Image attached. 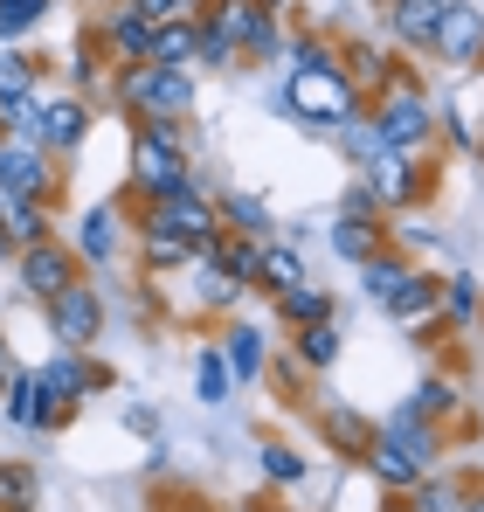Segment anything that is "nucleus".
Returning <instances> with one entry per match:
<instances>
[{
	"label": "nucleus",
	"mask_w": 484,
	"mask_h": 512,
	"mask_svg": "<svg viewBox=\"0 0 484 512\" xmlns=\"http://www.w3.org/2000/svg\"><path fill=\"white\" fill-rule=\"evenodd\" d=\"M7 256H14V243H7V229H0V263H7Z\"/></svg>",
	"instance_id": "obj_41"
},
{
	"label": "nucleus",
	"mask_w": 484,
	"mask_h": 512,
	"mask_svg": "<svg viewBox=\"0 0 484 512\" xmlns=\"http://www.w3.org/2000/svg\"><path fill=\"white\" fill-rule=\"evenodd\" d=\"M14 381V360H7V340H0V388Z\"/></svg>",
	"instance_id": "obj_39"
},
{
	"label": "nucleus",
	"mask_w": 484,
	"mask_h": 512,
	"mask_svg": "<svg viewBox=\"0 0 484 512\" xmlns=\"http://www.w3.org/2000/svg\"><path fill=\"white\" fill-rule=\"evenodd\" d=\"M298 360H305V367H332V360H339V326H332V319L298 326Z\"/></svg>",
	"instance_id": "obj_25"
},
{
	"label": "nucleus",
	"mask_w": 484,
	"mask_h": 512,
	"mask_svg": "<svg viewBox=\"0 0 484 512\" xmlns=\"http://www.w3.org/2000/svg\"><path fill=\"white\" fill-rule=\"evenodd\" d=\"M229 374H236V381H256V374H263V333H256V326H236V333H229Z\"/></svg>",
	"instance_id": "obj_26"
},
{
	"label": "nucleus",
	"mask_w": 484,
	"mask_h": 512,
	"mask_svg": "<svg viewBox=\"0 0 484 512\" xmlns=\"http://www.w3.org/2000/svg\"><path fill=\"white\" fill-rule=\"evenodd\" d=\"M21 284H28V298H56V291H70L77 284V256L63 250V243H28L21 250Z\"/></svg>",
	"instance_id": "obj_7"
},
{
	"label": "nucleus",
	"mask_w": 484,
	"mask_h": 512,
	"mask_svg": "<svg viewBox=\"0 0 484 512\" xmlns=\"http://www.w3.org/2000/svg\"><path fill=\"white\" fill-rule=\"evenodd\" d=\"M256 284H263V291H277V298H284V291H298V284H305V263H298V250L263 243V250H256Z\"/></svg>",
	"instance_id": "obj_17"
},
{
	"label": "nucleus",
	"mask_w": 484,
	"mask_h": 512,
	"mask_svg": "<svg viewBox=\"0 0 484 512\" xmlns=\"http://www.w3.org/2000/svg\"><path fill=\"white\" fill-rule=\"evenodd\" d=\"M0 499H7V512H28V499H35V478L7 464V471H0Z\"/></svg>",
	"instance_id": "obj_37"
},
{
	"label": "nucleus",
	"mask_w": 484,
	"mask_h": 512,
	"mask_svg": "<svg viewBox=\"0 0 484 512\" xmlns=\"http://www.w3.org/2000/svg\"><path fill=\"white\" fill-rule=\"evenodd\" d=\"M146 35H153V28H146L132 7H125V14H111V28H104V42H111L125 63H146Z\"/></svg>",
	"instance_id": "obj_24"
},
{
	"label": "nucleus",
	"mask_w": 484,
	"mask_h": 512,
	"mask_svg": "<svg viewBox=\"0 0 484 512\" xmlns=\"http://www.w3.org/2000/svg\"><path fill=\"white\" fill-rule=\"evenodd\" d=\"M49 319H56L63 353H90L97 326H104V298H97L90 284H70V291H56V298H49Z\"/></svg>",
	"instance_id": "obj_5"
},
{
	"label": "nucleus",
	"mask_w": 484,
	"mask_h": 512,
	"mask_svg": "<svg viewBox=\"0 0 484 512\" xmlns=\"http://www.w3.org/2000/svg\"><path fill=\"white\" fill-rule=\"evenodd\" d=\"M173 7H180V0H132V14H139L146 28H160V21H173Z\"/></svg>",
	"instance_id": "obj_38"
},
{
	"label": "nucleus",
	"mask_w": 484,
	"mask_h": 512,
	"mask_svg": "<svg viewBox=\"0 0 484 512\" xmlns=\"http://www.w3.org/2000/svg\"><path fill=\"white\" fill-rule=\"evenodd\" d=\"M194 243H180V236H173V229H153V222H146V263H153V270H173V263H194Z\"/></svg>",
	"instance_id": "obj_27"
},
{
	"label": "nucleus",
	"mask_w": 484,
	"mask_h": 512,
	"mask_svg": "<svg viewBox=\"0 0 484 512\" xmlns=\"http://www.w3.org/2000/svg\"><path fill=\"white\" fill-rule=\"evenodd\" d=\"M215 215H222L229 229H242V236H263V222H270V208H263L256 194H229V201H222Z\"/></svg>",
	"instance_id": "obj_28"
},
{
	"label": "nucleus",
	"mask_w": 484,
	"mask_h": 512,
	"mask_svg": "<svg viewBox=\"0 0 484 512\" xmlns=\"http://www.w3.org/2000/svg\"><path fill=\"white\" fill-rule=\"evenodd\" d=\"M35 146H49V153H70V146H83V104H49L42 118H35Z\"/></svg>",
	"instance_id": "obj_15"
},
{
	"label": "nucleus",
	"mask_w": 484,
	"mask_h": 512,
	"mask_svg": "<svg viewBox=\"0 0 484 512\" xmlns=\"http://www.w3.org/2000/svg\"><path fill=\"white\" fill-rule=\"evenodd\" d=\"M153 229H173L180 243H194L201 256L222 250V215H215V201H201V187H180V194L153 201Z\"/></svg>",
	"instance_id": "obj_3"
},
{
	"label": "nucleus",
	"mask_w": 484,
	"mask_h": 512,
	"mask_svg": "<svg viewBox=\"0 0 484 512\" xmlns=\"http://www.w3.org/2000/svg\"><path fill=\"white\" fill-rule=\"evenodd\" d=\"M194 49H201V21H180V14L146 35V63H153V70H187Z\"/></svg>",
	"instance_id": "obj_12"
},
{
	"label": "nucleus",
	"mask_w": 484,
	"mask_h": 512,
	"mask_svg": "<svg viewBox=\"0 0 484 512\" xmlns=\"http://www.w3.org/2000/svg\"><path fill=\"white\" fill-rule=\"evenodd\" d=\"M332 250L346 256V263H367V256L381 250V229H374V215H339V222H332Z\"/></svg>",
	"instance_id": "obj_20"
},
{
	"label": "nucleus",
	"mask_w": 484,
	"mask_h": 512,
	"mask_svg": "<svg viewBox=\"0 0 484 512\" xmlns=\"http://www.w3.org/2000/svg\"><path fill=\"white\" fill-rule=\"evenodd\" d=\"M229 381H236V374H229V360H222L215 346H201V367H194V388H201V402H222V395H229Z\"/></svg>",
	"instance_id": "obj_29"
},
{
	"label": "nucleus",
	"mask_w": 484,
	"mask_h": 512,
	"mask_svg": "<svg viewBox=\"0 0 484 512\" xmlns=\"http://www.w3.org/2000/svg\"><path fill=\"white\" fill-rule=\"evenodd\" d=\"M63 416H70V409L49 395L42 374H14V381H7V423L14 429H56Z\"/></svg>",
	"instance_id": "obj_8"
},
{
	"label": "nucleus",
	"mask_w": 484,
	"mask_h": 512,
	"mask_svg": "<svg viewBox=\"0 0 484 512\" xmlns=\"http://www.w3.org/2000/svg\"><path fill=\"white\" fill-rule=\"evenodd\" d=\"M14 97H35V63L0 56V104H14Z\"/></svg>",
	"instance_id": "obj_33"
},
{
	"label": "nucleus",
	"mask_w": 484,
	"mask_h": 512,
	"mask_svg": "<svg viewBox=\"0 0 484 512\" xmlns=\"http://www.w3.org/2000/svg\"><path fill=\"white\" fill-rule=\"evenodd\" d=\"M325 429H332L339 450H360V457H367V423H360L353 409H325Z\"/></svg>",
	"instance_id": "obj_34"
},
{
	"label": "nucleus",
	"mask_w": 484,
	"mask_h": 512,
	"mask_svg": "<svg viewBox=\"0 0 484 512\" xmlns=\"http://www.w3.org/2000/svg\"><path fill=\"white\" fill-rule=\"evenodd\" d=\"M443 63H478V49H484V14L478 7H443V21H436V42H429Z\"/></svg>",
	"instance_id": "obj_10"
},
{
	"label": "nucleus",
	"mask_w": 484,
	"mask_h": 512,
	"mask_svg": "<svg viewBox=\"0 0 484 512\" xmlns=\"http://www.w3.org/2000/svg\"><path fill=\"white\" fill-rule=\"evenodd\" d=\"M284 104H291V118H305L312 132H332V125L353 118V84H346V70L332 63V49H319V42L298 49V70H291V84H284Z\"/></svg>",
	"instance_id": "obj_1"
},
{
	"label": "nucleus",
	"mask_w": 484,
	"mask_h": 512,
	"mask_svg": "<svg viewBox=\"0 0 484 512\" xmlns=\"http://www.w3.org/2000/svg\"><path fill=\"white\" fill-rule=\"evenodd\" d=\"M0 194H7V201H35V194H49V160H42L35 139L0 146Z\"/></svg>",
	"instance_id": "obj_9"
},
{
	"label": "nucleus",
	"mask_w": 484,
	"mask_h": 512,
	"mask_svg": "<svg viewBox=\"0 0 484 512\" xmlns=\"http://www.w3.org/2000/svg\"><path fill=\"white\" fill-rule=\"evenodd\" d=\"M77 250L90 256V263H104V256L118 250V215H111V208H90L77 222Z\"/></svg>",
	"instance_id": "obj_21"
},
{
	"label": "nucleus",
	"mask_w": 484,
	"mask_h": 512,
	"mask_svg": "<svg viewBox=\"0 0 484 512\" xmlns=\"http://www.w3.org/2000/svg\"><path fill=\"white\" fill-rule=\"evenodd\" d=\"M132 173H139V187L166 201V194H180V187H194L187 180V139H180V118H146V132H139V146H132Z\"/></svg>",
	"instance_id": "obj_2"
},
{
	"label": "nucleus",
	"mask_w": 484,
	"mask_h": 512,
	"mask_svg": "<svg viewBox=\"0 0 484 512\" xmlns=\"http://www.w3.org/2000/svg\"><path fill=\"white\" fill-rule=\"evenodd\" d=\"M263 471H270L277 485H298V478H305V457L284 450V443H263Z\"/></svg>",
	"instance_id": "obj_36"
},
{
	"label": "nucleus",
	"mask_w": 484,
	"mask_h": 512,
	"mask_svg": "<svg viewBox=\"0 0 484 512\" xmlns=\"http://www.w3.org/2000/svg\"><path fill=\"white\" fill-rule=\"evenodd\" d=\"M194 298H201V305H236L242 284L215 263V256H194Z\"/></svg>",
	"instance_id": "obj_22"
},
{
	"label": "nucleus",
	"mask_w": 484,
	"mask_h": 512,
	"mask_svg": "<svg viewBox=\"0 0 484 512\" xmlns=\"http://www.w3.org/2000/svg\"><path fill=\"white\" fill-rule=\"evenodd\" d=\"M443 7H450V0H395V7H388V14H395V35L429 49V42H436V21H443Z\"/></svg>",
	"instance_id": "obj_18"
},
{
	"label": "nucleus",
	"mask_w": 484,
	"mask_h": 512,
	"mask_svg": "<svg viewBox=\"0 0 484 512\" xmlns=\"http://www.w3.org/2000/svg\"><path fill=\"white\" fill-rule=\"evenodd\" d=\"M374 125H381V139H388L395 153H415V146L429 139V97H422V90H388V104L374 111Z\"/></svg>",
	"instance_id": "obj_6"
},
{
	"label": "nucleus",
	"mask_w": 484,
	"mask_h": 512,
	"mask_svg": "<svg viewBox=\"0 0 484 512\" xmlns=\"http://www.w3.org/2000/svg\"><path fill=\"white\" fill-rule=\"evenodd\" d=\"M277 305H284L291 326H319V319H332V291H319V284H298V291H284Z\"/></svg>",
	"instance_id": "obj_23"
},
{
	"label": "nucleus",
	"mask_w": 484,
	"mask_h": 512,
	"mask_svg": "<svg viewBox=\"0 0 484 512\" xmlns=\"http://www.w3.org/2000/svg\"><path fill=\"white\" fill-rule=\"evenodd\" d=\"M49 14V0H0V35H28Z\"/></svg>",
	"instance_id": "obj_35"
},
{
	"label": "nucleus",
	"mask_w": 484,
	"mask_h": 512,
	"mask_svg": "<svg viewBox=\"0 0 484 512\" xmlns=\"http://www.w3.org/2000/svg\"><path fill=\"white\" fill-rule=\"evenodd\" d=\"M443 312H450V326H471V312H478V277H450V284H443Z\"/></svg>",
	"instance_id": "obj_32"
},
{
	"label": "nucleus",
	"mask_w": 484,
	"mask_h": 512,
	"mask_svg": "<svg viewBox=\"0 0 484 512\" xmlns=\"http://www.w3.org/2000/svg\"><path fill=\"white\" fill-rule=\"evenodd\" d=\"M408 284V263L402 256H367V263H360V291H367V298H374V305H395V291H402Z\"/></svg>",
	"instance_id": "obj_19"
},
{
	"label": "nucleus",
	"mask_w": 484,
	"mask_h": 512,
	"mask_svg": "<svg viewBox=\"0 0 484 512\" xmlns=\"http://www.w3.org/2000/svg\"><path fill=\"white\" fill-rule=\"evenodd\" d=\"M388 312H395V326H408V333H415V326H429V319L443 312V284H429V277H408L402 291H395V305H388Z\"/></svg>",
	"instance_id": "obj_16"
},
{
	"label": "nucleus",
	"mask_w": 484,
	"mask_h": 512,
	"mask_svg": "<svg viewBox=\"0 0 484 512\" xmlns=\"http://www.w3.org/2000/svg\"><path fill=\"white\" fill-rule=\"evenodd\" d=\"M367 194H374V208H402L408 194H415V160L408 153H381V160H367Z\"/></svg>",
	"instance_id": "obj_13"
},
{
	"label": "nucleus",
	"mask_w": 484,
	"mask_h": 512,
	"mask_svg": "<svg viewBox=\"0 0 484 512\" xmlns=\"http://www.w3.org/2000/svg\"><path fill=\"white\" fill-rule=\"evenodd\" d=\"M367 464H374V478H381V485H395V492H402V485H422V471H429V457H415L395 429H381V436H374Z\"/></svg>",
	"instance_id": "obj_11"
},
{
	"label": "nucleus",
	"mask_w": 484,
	"mask_h": 512,
	"mask_svg": "<svg viewBox=\"0 0 484 512\" xmlns=\"http://www.w3.org/2000/svg\"><path fill=\"white\" fill-rule=\"evenodd\" d=\"M339 139H346V153H353V160H381V153H388V139H381V125H374V118H367V125H360V118H346V132H339Z\"/></svg>",
	"instance_id": "obj_31"
},
{
	"label": "nucleus",
	"mask_w": 484,
	"mask_h": 512,
	"mask_svg": "<svg viewBox=\"0 0 484 512\" xmlns=\"http://www.w3.org/2000/svg\"><path fill=\"white\" fill-rule=\"evenodd\" d=\"M35 374L49 381V395H56L63 409H70V402H83V395L97 388V367H90L83 353H63V360H49V367H35Z\"/></svg>",
	"instance_id": "obj_14"
},
{
	"label": "nucleus",
	"mask_w": 484,
	"mask_h": 512,
	"mask_svg": "<svg viewBox=\"0 0 484 512\" xmlns=\"http://www.w3.org/2000/svg\"><path fill=\"white\" fill-rule=\"evenodd\" d=\"M464 512H484V492H471V499H464Z\"/></svg>",
	"instance_id": "obj_40"
},
{
	"label": "nucleus",
	"mask_w": 484,
	"mask_h": 512,
	"mask_svg": "<svg viewBox=\"0 0 484 512\" xmlns=\"http://www.w3.org/2000/svg\"><path fill=\"white\" fill-rule=\"evenodd\" d=\"M450 402H457V395H450V381H422L402 416H408V423H429V416H450Z\"/></svg>",
	"instance_id": "obj_30"
},
{
	"label": "nucleus",
	"mask_w": 484,
	"mask_h": 512,
	"mask_svg": "<svg viewBox=\"0 0 484 512\" xmlns=\"http://www.w3.org/2000/svg\"><path fill=\"white\" fill-rule=\"evenodd\" d=\"M125 104H139L146 118H180V111L194 104V77H187V70L132 63V70H125Z\"/></svg>",
	"instance_id": "obj_4"
}]
</instances>
